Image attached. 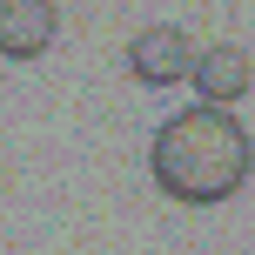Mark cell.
I'll return each mask as SVG.
<instances>
[{
	"instance_id": "cell-1",
	"label": "cell",
	"mask_w": 255,
	"mask_h": 255,
	"mask_svg": "<svg viewBox=\"0 0 255 255\" xmlns=\"http://www.w3.org/2000/svg\"><path fill=\"white\" fill-rule=\"evenodd\" d=\"M148 175L168 202L215 208L249 181V128L235 121V108H181L154 128Z\"/></svg>"
},
{
	"instance_id": "cell-2",
	"label": "cell",
	"mask_w": 255,
	"mask_h": 255,
	"mask_svg": "<svg viewBox=\"0 0 255 255\" xmlns=\"http://www.w3.org/2000/svg\"><path fill=\"white\" fill-rule=\"evenodd\" d=\"M188 67H195V40L181 27H141L128 40V74L141 88H175V81H188Z\"/></svg>"
},
{
	"instance_id": "cell-3",
	"label": "cell",
	"mask_w": 255,
	"mask_h": 255,
	"mask_svg": "<svg viewBox=\"0 0 255 255\" xmlns=\"http://www.w3.org/2000/svg\"><path fill=\"white\" fill-rule=\"evenodd\" d=\"M61 34V7L54 0H0V54L7 61H40Z\"/></svg>"
},
{
	"instance_id": "cell-4",
	"label": "cell",
	"mask_w": 255,
	"mask_h": 255,
	"mask_svg": "<svg viewBox=\"0 0 255 255\" xmlns=\"http://www.w3.org/2000/svg\"><path fill=\"white\" fill-rule=\"evenodd\" d=\"M188 74H195V88H202V101H208V108H229V101H242V94H249V47L222 40V47L195 54Z\"/></svg>"
}]
</instances>
